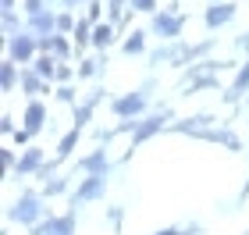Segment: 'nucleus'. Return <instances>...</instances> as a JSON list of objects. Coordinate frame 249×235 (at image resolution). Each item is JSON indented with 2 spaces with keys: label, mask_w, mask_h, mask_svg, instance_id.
Instances as JSON below:
<instances>
[{
  "label": "nucleus",
  "mask_w": 249,
  "mask_h": 235,
  "mask_svg": "<svg viewBox=\"0 0 249 235\" xmlns=\"http://www.w3.org/2000/svg\"><path fill=\"white\" fill-rule=\"evenodd\" d=\"M7 57L11 61H18V64H32L39 57V36L36 32H18V36H11L7 39Z\"/></svg>",
  "instance_id": "nucleus-1"
},
{
  "label": "nucleus",
  "mask_w": 249,
  "mask_h": 235,
  "mask_svg": "<svg viewBox=\"0 0 249 235\" xmlns=\"http://www.w3.org/2000/svg\"><path fill=\"white\" fill-rule=\"evenodd\" d=\"M11 221L36 228L39 221H43V196H39V193H25V196H18V203L11 207Z\"/></svg>",
  "instance_id": "nucleus-2"
},
{
  "label": "nucleus",
  "mask_w": 249,
  "mask_h": 235,
  "mask_svg": "<svg viewBox=\"0 0 249 235\" xmlns=\"http://www.w3.org/2000/svg\"><path fill=\"white\" fill-rule=\"evenodd\" d=\"M110 110H114V118H121V121L139 118L142 110H146V93H128V96L110 100Z\"/></svg>",
  "instance_id": "nucleus-3"
},
{
  "label": "nucleus",
  "mask_w": 249,
  "mask_h": 235,
  "mask_svg": "<svg viewBox=\"0 0 249 235\" xmlns=\"http://www.w3.org/2000/svg\"><path fill=\"white\" fill-rule=\"evenodd\" d=\"M182 15H175V11H157L153 15V32L160 39H178L182 36Z\"/></svg>",
  "instance_id": "nucleus-4"
},
{
  "label": "nucleus",
  "mask_w": 249,
  "mask_h": 235,
  "mask_svg": "<svg viewBox=\"0 0 249 235\" xmlns=\"http://www.w3.org/2000/svg\"><path fill=\"white\" fill-rule=\"evenodd\" d=\"M32 235H75V217L71 214H57V217H43Z\"/></svg>",
  "instance_id": "nucleus-5"
},
{
  "label": "nucleus",
  "mask_w": 249,
  "mask_h": 235,
  "mask_svg": "<svg viewBox=\"0 0 249 235\" xmlns=\"http://www.w3.org/2000/svg\"><path fill=\"white\" fill-rule=\"evenodd\" d=\"M107 189V175H86L75 189V203H89V199H100Z\"/></svg>",
  "instance_id": "nucleus-6"
},
{
  "label": "nucleus",
  "mask_w": 249,
  "mask_h": 235,
  "mask_svg": "<svg viewBox=\"0 0 249 235\" xmlns=\"http://www.w3.org/2000/svg\"><path fill=\"white\" fill-rule=\"evenodd\" d=\"M203 21H207V29L228 25V21H235V4H210L207 15H203Z\"/></svg>",
  "instance_id": "nucleus-7"
},
{
  "label": "nucleus",
  "mask_w": 249,
  "mask_h": 235,
  "mask_svg": "<svg viewBox=\"0 0 249 235\" xmlns=\"http://www.w3.org/2000/svg\"><path fill=\"white\" fill-rule=\"evenodd\" d=\"M43 121H47V107H43V100H29L25 104V128L29 136H36V132L43 128Z\"/></svg>",
  "instance_id": "nucleus-8"
},
{
  "label": "nucleus",
  "mask_w": 249,
  "mask_h": 235,
  "mask_svg": "<svg viewBox=\"0 0 249 235\" xmlns=\"http://www.w3.org/2000/svg\"><path fill=\"white\" fill-rule=\"evenodd\" d=\"M164 114H153V118H142V125H135L132 128V143H135V146H139V143H146V139H150V136H157V132H160L164 128Z\"/></svg>",
  "instance_id": "nucleus-9"
},
{
  "label": "nucleus",
  "mask_w": 249,
  "mask_h": 235,
  "mask_svg": "<svg viewBox=\"0 0 249 235\" xmlns=\"http://www.w3.org/2000/svg\"><path fill=\"white\" fill-rule=\"evenodd\" d=\"M29 32H36V36H57V15H50V11H43V15L29 18L25 21Z\"/></svg>",
  "instance_id": "nucleus-10"
},
{
  "label": "nucleus",
  "mask_w": 249,
  "mask_h": 235,
  "mask_svg": "<svg viewBox=\"0 0 249 235\" xmlns=\"http://www.w3.org/2000/svg\"><path fill=\"white\" fill-rule=\"evenodd\" d=\"M18 175H36V171H43V150L39 146H29L25 153L18 157V167H15Z\"/></svg>",
  "instance_id": "nucleus-11"
},
{
  "label": "nucleus",
  "mask_w": 249,
  "mask_h": 235,
  "mask_svg": "<svg viewBox=\"0 0 249 235\" xmlns=\"http://www.w3.org/2000/svg\"><path fill=\"white\" fill-rule=\"evenodd\" d=\"M107 150H93L89 157H82V164H78V171H86V175H107Z\"/></svg>",
  "instance_id": "nucleus-12"
},
{
  "label": "nucleus",
  "mask_w": 249,
  "mask_h": 235,
  "mask_svg": "<svg viewBox=\"0 0 249 235\" xmlns=\"http://www.w3.org/2000/svg\"><path fill=\"white\" fill-rule=\"evenodd\" d=\"M57 68H61V61L53 57V54H39V57L32 61V72H36L39 78H47V82H50V78H57Z\"/></svg>",
  "instance_id": "nucleus-13"
},
{
  "label": "nucleus",
  "mask_w": 249,
  "mask_h": 235,
  "mask_svg": "<svg viewBox=\"0 0 249 235\" xmlns=\"http://www.w3.org/2000/svg\"><path fill=\"white\" fill-rule=\"evenodd\" d=\"M47 89V78H39L32 68L21 72V93H29V100H39V93Z\"/></svg>",
  "instance_id": "nucleus-14"
},
{
  "label": "nucleus",
  "mask_w": 249,
  "mask_h": 235,
  "mask_svg": "<svg viewBox=\"0 0 249 235\" xmlns=\"http://www.w3.org/2000/svg\"><path fill=\"white\" fill-rule=\"evenodd\" d=\"M114 39H118V29L110 25V21H100V25H93V47L107 50V47H110Z\"/></svg>",
  "instance_id": "nucleus-15"
},
{
  "label": "nucleus",
  "mask_w": 249,
  "mask_h": 235,
  "mask_svg": "<svg viewBox=\"0 0 249 235\" xmlns=\"http://www.w3.org/2000/svg\"><path fill=\"white\" fill-rule=\"evenodd\" d=\"M18 61H4L0 64V89H4V93H11V89H15V82H21V75H18V68H15Z\"/></svg>",
  "instance_id": "nucleus-16"
},
{
  "label": "nucleus",
  "mask_w": 249,
  "mask_h": 235,
  "mask_svg": "<svg viewBox=\"0 0 249 235\" xmlns=\"http://www.w3.org/2000/svg\"><path fill=\"white\" fill-rule=\"evenodd\" d=\"M71 39H75V47H78V50H82V47H89V43H93V21H89V18H82V21L75 25Z\"/></svg>",
  "instance_id": "nucleus-17"
},
{
  "label": "nucleus",
  "mask_w": 249,
  "mask_h": 235,
  "mask_svg": "<svg viewBox=\"0 0 249 235\" xmlns=\"http://www.w3.org/2000/svg\"><path fill=\"white\" fill-rule=\"evenodd\" d=\"M121 50H124V54H142V50H146V32H142V29L128 32V39L121 43Z\"/></svg>",
  "instance_id": "nucleus-18"
},
{
  "label": "nucleus",
  "mask_w": 249,
  "mask_h": 235,
  "mask_svg": "<svg viewBox=\"0 0 249 235\" xmlns=\"http://www.w3.org/2000/svg\"><path fill=\"white\" fill-rule=\"evenodd\" d=\"M50 54L64 64V61H68V54H71V43H68L64 36H50Z\"/></svg>",
  "instance_id": "nucleus-19"
},
{
  "label": "nucleus",
  "mask_w": 249,
  "mask_h": 235,
  "mask_svg": "<svg viewBox=\"0 0 249 235\" xmlns=\"http://www.w3.org/2000/svg\"><path fill=\"white\" fill-rule=\"evenodd\" d=\"M246 89H249V61L242 64V72L235 75V82H231V96H242Z\"/></svg>",
  "instance_id": "nucleus-20"
},
{
  "label": "nucleus",
  "mask_w": 249,
  "mask_h": 235,
  "mask_svg": "<svg viewBox=\"0 0 249 235\" xmlns=\"http://www.w3.org/2000/svg\"><path fill=\"white\" fill-rule=\"evenodd\" d=\"M75 143H78V128H75V132H68V136L61 139V146H57V161H64V157L75 150Z\"/></svg>",
  "instance_id": "nucleus-21"
},
{
  "label": "nucleus",
  "mask_w": 249,
  "mask_h": 235,
  "mask_svg": "<svg viewBox=\"0 0 249 235\" xmlns=\"http://www.w3.org/2000/svg\"><path fill=\"white\" fill-rule=\"evenodd\" d=\"M61 193H68V182H64V178H50V182L43 185V196H61Z\"/></svg>",
  "instance_id": "nucleus-22"
},
{
  "label": "nucleus",
  "mask_w": 249,
  "mask_h": 235,
  "mask_svg": "<svg viewBox=\"0 0 249 235\" xmlns=\"http://www.w3.org/2000/svg\"><path fill=\"white\" fill-rule=\"evenodd\" d=\"M4 32H7V39L18 36V32H25V29H18V15L15 11H4Z\"/></svg>",
  "instance_id": "nucleus-23"
},
{
  "label": "nucleus",
  "mask_w": 249,
  "mask_h": 235,
  "mask_svg": "<svg viewBox=\"0 0 249 235\" xmlns=\"http://www.w3.org/2000/svg\"><path fill=\"white\" fill-rule=\"evenodd\" d=\"M89 118H93V104L75 107V128H78V132H82V125H89Z\"/></svg>",
  "instance_id": "nucleus-24"
},
{
  "label": "nucleus",
  "mask_w": 249,
  "mask_h": 235,
  "mask_svg": "<svg viewBox=\"0 0 249 235\" xmlns=\"http://www.w3.org/2000/svg\"><path fill=\"white\" fill-rule=\"evenodd\" d=\"M128 11H142V15H157V0H128Z\"/></svg>",
  "instance_id": "nucleus-25"
},
{
  "label": "nucleus",
  "mask_w": 249,
  "mask_h": 235,
  "mask_svg": "<svg viewBox=\"0 0 249 235\" xmlns=\"http://www.w3.org/2000/svg\"><path fill=\"white\" fill-rule=\"evenodd\" d=\"M75 72H78V78H93V75L100 72V61H82Z\"/></svg>",
  "instance_id": "nucleus-26"
},
{
  "label": "nucleus",
  "mask_w": 249,
  "mask_h": 235,
  "mask_svg": "<svg viewBox=\"0 0 249 235\" xmlns=\"http://www.w3.org/2000/svg\"><path fill=\"white\" fill-rule=\"evenodd\" d=\"M75 25H78V21L71 15H57V32H75Z\"/></svg>",
  "instance_id": "nucleus-27"
},
{
  "label": "nucleus",
  "mask_w": 249,
  "mask_h": 235,
  "mask_svg": "<svg viewBox=\"0 0 249 235\" xmlns=\"http://www.w3.org/2000/svg\"><path fill=\"white\" fill-rule=\"evenodd\" d=\"M100 15H104V0H93V4H89V21L100 25Z\"/></svg>",
  "instance_id": "nucleus-28"
},
{
  "label": "nucleus",
  "mask_w": 249,
  "mask_h": 235,
  "mask_svg": "<svg viewBox=\"0 0 249 235\" xmlns=\"http://www.w3.org/2000/svg\"><path fill=\"white\" fill-rule=\"evenodd\" d=\"M43 11H47V7H43V0H25V15H29V18L43 15Z\"/></svg>",
  "instance_id": "nucleus-29"
},
{
  "label": "nucleus",
  "mask_w": 249,
  "mask_h": 235,
  "mask_svg": "<svg viewBox=\"0 0 249 235\" xmlns=\"http://www.w3.org/2000/svg\"><path fill=\"white\" fill-rule=\"evenodd\" d=\"M0 157H4V171H15V167H18V157H15V150H4Z\"/></svg>",
  "instance_id": "nucleus-30"
},
{
  "label": "nucleus",
  "mask_w": 249,
  "mask_h": 235,
  "mask_svg": "<svg viewBox=\"0 0 249 235\" xmlns=\"http://www.w3.org/2000/svg\"><path fill=\"white\" fill-rule=\"evenodd\" d=\"M71 75H78V72H71L68 64H61V68H57V82H61V86H68V82H71Z\"/></svg>",
  "instance_id": "nucleus-31"
},
{
  "label": "nucleus",
  "mask_w": 249,
  "mask_h": 235,
  "mask_svg": "<svg viewBox=\"0 0 249 235\" xmlns=\"http://www.w3.org/2000/svg\"><path fill=\"white\" fill-rule=\"evenodd\" d=\"M0 132H4V136H15V118H11V114H4V121H0Z\"/></svg>",
  "instance_id": "nucleus-32"
},
{
  "label": "nucleus",
  "mask_w": 249,
  "mask_h": 235,
  "mask_svg": "<svg viewBox=\"0 0 249 235\" xmlns=\"http://www.w3.org/2000/svg\"><path fill=\"white\" fill-rule=\"evenodd\" d=\"M57 100H64V104H75V89H71V86H61V89H57Z\"/></svg>",
  "instance_id": "nucleus-33"
},
{
  "label": "nucleus",
  "mask_w": 249,
  "mask_h": 235,
  "mask_svg": "<svg viewBox=\"0 0 249 235\" xmlns=\"http://www.w3.org/2000/svg\"><path fill=\"white\" fill-rule=\"evenodd\" d=\"M15 143H21V146H25V143H32V136H29L25 128H18V132H15Z\"/></svg>",
  "instance_id": "nucleus-34"
},
{
  "label": "nucleus",
  "mask_w": 249,
  "mask_h": 235,
  "mask_svg": "<svg viewBox=\"0 0 249 235\" xmlns=\"http://www.w3.org/2000/svg\"><path fill=\"white\" fill-rule=\"evenodd\" d=\"M78 4H93V0H64V7H78Z\"/></svg>",
  "instance_id": "nucleus-35"
},
{
  "label": "nucleus",
  "mask_w": 249,
  "mask_h": 235,
  "mask_svg": "<svg viewBox=\"0 0 249 235\" xmlns=\"http://www.w3.org/2000/svg\"><path fill=\"white\" fill-rule=\"evenodd\" d=\"M0 11H15V0H0Z\"/></svg>",
  "instance_id": "nucleus-36"
},
{
  "label": "nucleus",
  "mask_w": 249,
  "mask_h": 235,
  "mask_svg": "<svg viewBox=\"0 0 249 235\" xmlns=\"http://www.w3.org/2000/svg\"><path fill=\"white\" fill-rule=\"evenodd\" d=\"M153 235H178V228H160V232H153Z\"/></svg>",
  "instance_id": "nucleus-37"
},
{
  "label": "nucleus",
  "mask_w": 249,
  "mask_h": 235,
  "mask_svg": "<svg viewBox=\"0 0 249 235\" xmlns=\"http://www.w3.org/2000/svg\"><path fill=\"white\" fill-rule=\"evenodd\" d=\"M210 4H224V0H210Z\"/></svg>",
  "instance_id": "nucleus-38"
}]
</instances>
